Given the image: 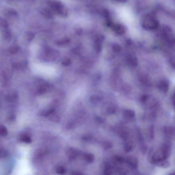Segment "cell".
Returning a JSON list of instances; mask_svg holds the SVG:
<instances>
[{
    "label": "cell",
    "instance_id": "obj_1",
    "mask_svg": "<svg viewBox=\"0 0 175 175\" xmlns=\"http://www.w3.org/2000/svg\"><path fill=\"white\" fill-rule=\"evenodd\" d=\"M142 26L146 29H153L157 27L158 22L154 16L150 15H145L142 17L141 20Z\"/></svg>",
    "mask_w": 175,
    "mask_h": 175
},
{
    "label": "cell",
    "instance_id": "obj_2",
    "mask_svg": "<svg viewBox=\"0 0 175 175\" xmlns=\"http://www.w3.org/2000/svg\"><path fill=\"white\" fill-rule=\"evenodd\" d=\"M50 4L51 8L54 13L64 17L67 16V9L63 5L62 3L59 1H52Z\"/></svg>",
    "mask_w": 175,
    "mask_h": 175
},
{
    "label": "cell",
    "instance_id": "obj_3",
    "mask_svg": "<svg viewBox=\"0 0 175 175\" xmlns=\"http://www.w3.org/2000/svg\"><path fill=\"white\" fill-rule=\"evenodd\" d=\"M45 54L46 59L50 61H54L59 56V52L57 50L50 48L47 49Z\"/></svg>",
    "mask_w": 175,
    "mask_h": 175
},
{
    "label": "cell",
    "instance_id": "obj_4",
    "mask_svg": "<svg viewBox=\"0 0 175 175\" xmlns=\"http://www.w3.org/2000/svg\"><path fill=\"white\" fill-rule=\"evenodd\" d=\"M113 30L118 35H122L125 34L127 28L123 25L119 24L112 23L110 26Z\"/></svg>",
    "mask_w": 175,
    "mask_h": 175
},
{
    "label": "cell",
    "instance_id": "obj_5",
    "mask_svg": "<svg viewBox=\"0 0 175 175\" xmlns=\"http://www.w3.org/2000/svg\"><path fill=\"white\" fill-rule=\"evenodd\" d=\"M158 87L161 91L163 93H166L169 89V83L166 80H161L159 83Z\"/></svg>",
    "mask_w": 175,
    "mask_h": 175
},
{
    "label": "cell",
    "instance_id": "obj_6",
    "mask_svg": "<svg viewBox=\"0 0 175 175\" xmlns=\"http://www.w3.org/2000/svg\"><path fill=\"white\" fill-rule=\"evenodd\" d=\"M126 162L129 166L132 169H136L138 167V160L135 158H128L126 160Z\"/></svg>",
    "mask_w": 175,
    "mask_h": 175
},
{
    "label": "cell",
    "instance_id": "obj_7",
    "mask_svg": "<svg viewBox=\"0 0 175 175\" xmlns=\"http://www.w3.org/2000/svg\"><path fill=\"white\" fill-rule=\"evenodd\" d=\"M79 153L78 151L73 148H70L68 151V154L70 159H75L78 157Z\"/></svg>",
    "mask_w": 175,
    "mask_h": 175
},
{
    "label": "cell",
    "instance_id": "obj_8",
    "mask_svg": "<svg viewBox=\"0 0 175 175\" xmlns=\"http://www.w3.org/2000/svg\"><path fill=\"white\" fill-rule=\"evenodd\" d=\"M41 13L48 19H51L53 17V12L48 8H44L41 10Z\"/></svg>",
    "mask_w": 175,
    "mask_h": 175
},
{
    "label": "cell",
    "instance_id": "obj_9",
    "mask_svg": "<svg viewBox=\"0 0 175 175\" xmlns=\"http://www.w3.org/2000/svg\"><path fill=\"white\" fill-rule=\"evenodd\" d=\"M83 158L86 162L90 163L93 162L95 159L94 155L91 153L84 154L83 155Z\"/></svg>",
    "mask_w": 175,
    "mask_h": 175
},
{
    "label": "cell",
    "instance_id": "obj_10",
    "mask_svg": "<svg viewBox=\"0 0 175 175\" xmlns=\"http://www.w3.org/2000/svg\"><path fill=\"white\" fill-rule=\"evenodd\" d=\"M19 140L21 142L27 144L30 143L32 142V140L30 136L25 134H22L20 136Z\"/></svg>",
    "mask_w": 175,
    "mask_h": 175
},
{
    "label": "cell",
    "instance_id": "obj_11",
    "mask_svg": "<svg viewBox=\"0 0 175 175\" xmlns=\"http://www.w3.org/2000/svg\"><path fill=\"white\" fill-rule=\"evenodd\" d=\"M18 97V94L16 92H14L7 95L6 97V99L8 102H12L16 101Z\"/></svg>",
    "mask_w": 175,
    "mask_h": 175
},
{
    "label": "cell",
    "instance_id": "obj_12",
    "mask_svg": "<svg viewBox=\"0 0 175 175\" xmlns=\"http://www.w3.org/2000/svg\"><path fill=\"white\" fill-rule=\"evenodd\" d=\"M103 38L101 37V39H98L96 40L94 45V47L95 50L97 52H99L101 51L102 48V44L101 42L103 40Z\"/></svg>",
    "mask_w": 175,
    "mask_h": 175
},
{
    "label": "cell",
    "instance_id": "obj_13",
    "mask_svg": "<svg viewBox=\"0 0 175 175\" xmlns=\"http://www.w3.org/2000/svg\"><path fill=\"white\" fill-rule=\"evenodd\" d=\"M70 40L68 38H63L57 40L56 42V44L57 45L59 46H62L67 44L69 43Z\"/></svg>",
    "mask_w": 175,
    "mask_h": 175
},
{
    "label": "cell",
    "instance_id": "obj_14",
    "mask_svg": "<svg viewBox=\"0 0 175 175\" xmlns=\"http://www.w3.org/2000/svg\"><path fill=\"white\" fill-rule=\"evenodd\" d=\"M113 173L112 168L110 164L108 163L105 164L104 170V173L105 175H112Z\"/></svg>",
    "mask_w": 175,
    "mask_h": 175
},
{
    "label": "cell",
    "instance_id": "obj_15",
    "mask_svg": "<svg viewBox=\"0 0 175 175\" xmlns=\"http://www.w3.org/2000/svg\"><path fill=\"white\" fill-rule=\"evenodd\" d=\"M55 111V110L54 109H50L46 110L43 111L40 113V115L41 116L45 117H49L52 114L54 113Z\"/></svg>",
    "mask_w": 175,
    "mask_h": 175
},
{
    "label": "cell",
    "instance_id": "obj_16",
    "mask_svg": "<svg viewBox=\"0 0 175 175\" xmlns=\"http://www.w3.org/2000/svg\"><path fill=\"white\" fill-rule=\"evenodd\" d=\"M158 167L163 168H167L170 166V162L167 160L162 161L158 163L156 165Z\"/></svg>",
    "mask_w": 175,
    "mask_h": 175
},
{
    "label": "cell",
    "instance_id": "obj_17",
    "mask_svg": "<svg viewBox=\"0 0 175 175\" xmlns=\"http://www.w3.org/2000/svg\"><path fill=\"white\" fill-rule=\"evenodd\" d=\"M164 133L167 136H171L174 134L175 130L173 128L170 127H167L164 130Z\"/></svg>",
    "mask_w": 175,
    "mask_h": 175
},
{
    "label": "cell",
    "instance_id": "obj_18",
    "mask_svg": "<svg viewBox=\"0 0 175 175\" xmlns=\"http://www.w3.org/2000/svg\"><path fill=\"white\" fill-rule=\"evenodd\" d=\"M4 38L7 41L11 40L12 34L11 31L8 29H5L3 33Z\"/></svg>",
    "mask_w": 175,
    "mask_h": 175
},
{
    "label": "cell",
    "instance_id": "obj_19",
    "mask_svg": "<svg viewBox=\"0 0 175 175\" xmlns=\"http://www.w3.org/2000/svg\"><path fill=\"white\" fill-rule=\"evenodd\" d=\"M133 150L132 144L130 142H128L125 144L124 147V151L126 153L131 152Z\"/></svg>",
    "mask_w": 175,
    "mask_h": 175
},
{
    "label": "cell",
    "instance_id": "obj_20",
    "mask_svg": "<svg viewBox=\"0 0 175 175\" xmlns=\"http://www.w3.org/2000/svg\"><path fill=\"white\" fill-rule=\"evenodd\" d=\"M102 98L100 96H96V95H92L91 96L90 100V102L93 104H95L100 102L102 101Z\"/></svg>",
    "mask_w": 175,
    "mask_h": 175
},
{
    "label": "cell",
    "instance_id": "obj_21",
    "mask_svg": "<svg viewBox=\"0 0 175 175\" xmlns=\"http://www.w3.org/2000/svg\"><path fill=\"white\" fill-rule=\"evenodd\" d=\"M129 60L130 62L132 65L136 66L137 65V60L135 55L131 54L129 56Z\"/></svg>",
    "mask_w": 175,
    "mask_h": 175
},
{
    "label": "cell",
    "instance_id": "obj_22",
    "mask_svg": "<svg viewBox=\"0 0 175 175\" xmlns=\"http://www.w3.org/2000/svg\"><path fill=\"white\" fill-rule=\"evenodd\" d=\"M26 66V63L23 62H17L13 64V66L16 69H20L24 68Z\"/></svg>",
    "mask_w": 175,
    "mask_h": 175
},
{
    "label": "cell",
    "instance_id": "obj_23",
    "mask_svg": "<svg viewBox=\"0 0 175 175\" xmlns=\"http://www.w3.org/2000/svg\"><path fill=\"white\" fill-rule=\"evenodd\" d=\"M55 170L56 173L59 175H64L66 173L65 169L62 166H58L56 168Z\"/></svg>",
    "mask_w": 175,
    "mask_h": 175
},
{
    "label": "cell",
    "instance_id": "obj_24",
    "mask_svg": "<svg viewBox=\"0 0 175 175\" xmlns=\"http://www.w3.org/2000/svg\"><path fill=\"white\" fill-rule=\"evenodd\" d=\"M124 115L126 117L132 118L135 116V113L134 111L131 110H126L124 112Z\"/></svg>",
    "mask_w": 175,
    "mask_h": 175
},
{
    "label": "cell",
    "instance_id": "obj_25",
    "mask_svg": "<svg viewBox=\"0 0 175 175\" xmlns=\"http://www.w3.org/2000/svg\"><path fill=\"white\" fill-rule=\"evenodd\" d=\"M8 131L6 127L4 125H1L0 127V134L3 136H6L7 135Z\"/></svg>",
    "mask_w": 175,
    "mask_h": 175
},
{
    "label": "cell",
    "instance_id": "obj_26",
    "mask_svg": "<svg viewBox=\"0 0 175 175\" xmlns=\"http://www.w3.org/2000/svg\"><path fill=\"white\" fill-rule=\"evenodd\" d=\"M19 49V47L16 45H13L11 46L9 48V51L11 54H15L18 52Z\"/></svg>",
    "mask_w": 175,
    "mask_h": 175
},
{
    "label": "cell",
    "instance_id": "obj_27",
    "mask_svg": "<svg viewBox=\"0 0 175 175\" xmlns=\"http://www.w3.org/2000/svg\"><path fill=\"white\" fill-rule=\"evenodd\" d=\"M49 118L50 121H53L54 122H59L60 121V118L59 117L53 113L49 116Z\"/></svg>",
    "mask_w": 175,
    "mask_h": 175
},
{
    "label": "cell",
    "instance_id": "obj_28",
    "mask_svg": "<svg viewBox=\"0 0 175 175\" xmlns=\"http://www.w3.org/2000/svg\"><path fill=\"white\" fill-rule=\"evenodd\" d=\"M0 24L1 26L4 29H7L9 26V23L7 21L3 18H1L0 20Z\"/></svg>",
    "mask_w": 175,
    "mask_h": 175
},
{
    "label": "cell",
    "instance_id": "obj_29",
    "mask_svg": "<svg viewBox=\"0 0 175 175\" xmlns=\"http://www.w3.org/2000/svg\"><path fill=\"white\" fill-rule=\"evenodd\" d=\"M113 160L115 162L117 163H120V164L124 163L125 161L124 158L119 156H114V157Z\"/></svg>",
    "mask_w": 175,
    "mask_h": 175
},
{
    "label": "cell",
    "instance_id": "obj_30",
    "mask_svg": "<svg viewBox=\"0 0 175 175\" xmlns=\"http://www.w3.org/2000/svg\"><path fill=\"white\" fill-rule=\"evenodd\" d=\"M34 36L35 35L34 33L31 31H28L25 35V39L28 42H30L34 39Z\"/></svg>",
    "mask_w": 175,
    "mask_h": 175
},
{
    "label": "cell",
    "instance_id": "obj_31",
    "mask_svg": "<svg viewBox=\"0 0 175 175\" xmlns=\"http://www.w3.org/2000/svg\"><path fill=\"white\" fill-rule=\"evenodd\" d=\"M46 89L45 86H42L39 88L37 89V93L38 95H41V94H43L46 92Z\"/></svg>",
    "mask_w": 175,
    "mask_h": 175
},
{
    "label": "cell",
    "instance_id": "obj_32",
    "mask_svg": "<svg viewBox=\"0 0 175 175\" xmlns=\"http://www.w3.org/2000/svg\"><path fill=\"white\" fill-rule=\"evenodd\" d=\"M149 136L151 140H152L154 137V129L153 126H150L149 129Z\"/></svg>",
    "mask_w": 175,
    "mask_h": 175
},
{
    "label": "cell",
    "instance_id": "obj_33",
    "mask_svg": "<svg viewBox=\"0 0 175 175\" xmlns=\"http://www.w3.org/2000/svg\"><path fill=\"white\" fill-rule=\"evenodd\" d=\"M113 50L115 52H118L121 51V47L117 44H114L113 45L112 47Z\"/></svg>",
    "mask_w": 175,
    "mask_h": 175
},
{
    "label": "cell",
    "instance_id": "obj_34",
    "mask_svg": "<svg viewBox=\"0 0 175 175\" xmlns=\"http://www.w3.org/2000/svg\"><path fill=\"white\" fill-rule=\"evenodd\" d=\"M71 63V61L69 59H66L62 62V64L64 66H68Z\"/></svg>",
    "mask_w": 175,
    "mask_h": 175
},
{
    "label": "cell",
    "instance_id": "obj_35",
    "mask_svg": "<svg viewBox=\"0 0 175 175\" xmlns=\"http://www.w3.org/2000/svg\"><path fill=\"white\" fill-rule=\"evenodd\" d=\"M103 146L105 149L107 150L111 148L112 147L113 145L110 142H106L103 144Z\"/></svg>",
    "mask_w": 175,
    "mask_h": 175
},
{
    "label": "cell",
    "instance_id": "obj_36",
    "mask_svg": "<svg viewBox=\"0 0 175 175\" xmlns=\"http://www.w3.org/2000/svg\"><path fill=\"white\" fill-rule=\"evenodd\" d=\"M107 112L110 114H113L114 113L115 111V109L113 107H110L107 109Z\"/></svg>",
    "mask_w": 175,
    "mask_h": 175
},
{
    "label": "cell",
    "instance_id": "obj_37",
    "mask_svg": "<svg viewBox=\"0 0 175 175\" xmlns=\"http://www.w3.org/2000/svg\"><path fill=\"white\" fill-rule=\"evenodd\" d=\"M120 135H121L120 136L121 137L124 139H126L128 138L129 136L128 134L127 133V132L124 131L121 132V134H120Z\"/></svg>",
    "mask_w": 175,
    "mask_h": 175
},
{
    "label": "cell",
    "instance_id": "obj_38",
    "mask_svg": "<svg viewBox=\"0 0 175 175\" xmlns=\"http://www.w3.org/2000/svg\"><path fill=\"white\" fill-rule=\"evenodd\" d=\"M95 119L96 121L100 123H103L104 121V120L100 117L96 116Z\"/></svg>",
    "mask_w": 175,
    "mask_h": 175
},
{
    "label": "cell",
    "instance_id": "obj_39",
    "mask_svg": "<svg viewBox=\"0 0 175 175\" xmlns=\"http://www.w3.org/2000/svg\"><path fill=\"white\" fill-rule=\"evenodd\" d=\"M123 90L126 92H129L131 89L130 87L128 85H125L123 87Z\"/></svg>",
    "mask_w": 175,
    "mask_h": 175
},
{
    "label": "cell",
    "instance_id": "obj_40",
    "mask_svg": "<svg viewBox=\"0 0 175 175\" xmlns=\"http://www.w3.org/2000/svg\"><path fill=\"white\" fill-rule=\"evenodd\" d=\"M8 13H9L10 15H17L18 14L16 10H13V9H11L9 11Z\"/></svg>",
    "mask_w": 175,
    "mask_h": 175
},
{
    "label": "cell",
    "instance_id": "obj_41",
    "mask_svg": "<svg viewBox=\"0 0 175 175\" xmlns=\"http://www.w3.org/2000/svg\"><path fill=\"white\" fill-rule=\"evenodd\" d=\"M148 96H147V95H144L143 96H142L141 100L142 102H145L148 100Z\"/></svg>",
    "mask_w": 175,
    "mask_h": 175
},
{
    "label": "cell",
    "instance_id": "obj_42",
    "mask_svg": "<svg viewBox=\"0 0 175 175\" xmlns=\"http://www.w3.org/2000/svg\"><path fill=\"white\" fill-rule=\"evenodd\" d=\"M91 136L90 135H86L82 137V138L84 140L86 141H89L91 139Z\"/></svg>",
    "mask_w": 175,
    "mask_h": 175
},
{
    "label": "cell",
    "instance_id": "obj_43",
    "mask_svg": "<svg viewBox=\"0 0 175 175\" xmlns=\"http://www.w3.org/2000/svg\"><path fill=\"white\" fill-rule=\"evenodd\" d=\"M74 127V125L73 123H72V122H70V123H68L67 126V128L68 129H72Z\"/></svg>",
    "mask_w": 175,
    "mask_h": 175
},
{
    "label": "cell",
    "instance_id": "obj_44",
    "mask_svg": "<svg viewBox=\"0 0 175 175\" xmlns=\"http://www.w3.org/2000/svg\"><path fill=\"white\" fill-rule=\"evenodd\" d=\"M71 175H85L82 173L79 172L77 171H74L72 172L71 174Z\"/></svg>",
    "mask_w": 175,
    "mask_h": 175
},
{
    "label": "cell",
    "instance_id": "obj_45",
    "mask_svg": "<svg viewBox=\"0 0 175 175\" xmlns=\"http://www.w3.org/2000/svg\"><path fill=\"white\" fill-rule=\"evenodd\" d=\"M168 175H175V171L169 173Z\"/></svg>",
    "mask_w": 175,
    "mask_h": 175
},
{
    "label": "cell",
    "instance_id": "obj_46",
    "mask_svg": "<svg viewBox=\"0 0 175 175\" xmlns=\"http://www.w3.org/2000/svg\"><path fill=\"white\" fill-rule=\"evenodd\" d=\"M173 101H174L175 100V91L174 93L173 94Z\"/></svg>",
    "mask_w": 175,
    "mask_h": 175
}]
</instances>
